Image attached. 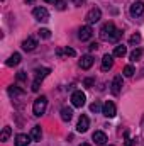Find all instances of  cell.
I'll return each mask as SVG.
<instances>
[{
  "label": "cell",
  "instance_id": "cell-36",
  "mask_svg": "<svg viewBox=\"0 0 144 146\" xmlns=\"http://www.w3.org/2000/svg\"><path fill=\"white\" fill-rule=\"evenodd\" d=\"M26 3H34V0H26Z\"/></svg>",
  "mask_w": 144,
  "mask_h": 146
},
{
  "label": "cell",
  "instance_id": "cell-34",
  "mask_svg": "<svg viewBox=\"0 0 144 146\" xmlns=\"http://www.w3.org/2000/svg\"><path fill=\"white\" fill-rule=\"evenodd\" d=\"M97 48H98V44H97V42H92V44H90V51H95Z\"/></svg>",
  "mask_w": 144,
  "mask_h": 146
},
{
  "label": "cell",
  "instance_id": "cell-4",
  "mask_svg": "<svg viewBox=\"0 0 144 146\" xmlns=\"http://www.w3.org/2000/svg\"><path fill=\"white\" fill-rule=\"evenodd\" d=\"M85 100H87V97H85V94H83L81 90H76V92H73V94H71V104H73V107L81 109V107L85 106Z\"/></svg>",
  "mask_w": 144,
  "mask_h": 146
},
{
  "label": "cell",
  "instance_id": "cell-7",
  "mask_svg": "<svg viewBox=\"0 0 144 146\" xmlns=\"http://www.w3.org/2000/svg\"><path fill=\"white\" fill-rule=\"evenodd\" d=\"M131 15L132 17H139V15H143L144 14V2H141V0H137V2H134L132 5H131Z\"/></svg>",
  "mask_w": 144,
  "mask_h": 146
},
{
  "label": "cell",
  "instance_id": "cell-1",
  "mask_svg": "<svg viewBox=\"0 0 144 146\" xmlns=\"http://www.w3.org/2000/svg\"><path fill=\"white\" fill-rule=\"evenodd\" d=\"M100 39L102 41H107V42H115V41H119L120 36H122V33L115 27V24L114 22H105L102 27H100Z\"/></svg>",
  "mask_w": 144,
  "mask_h": 146
},
{
  "label": "cell",
  "instance_id": "cell-8",
  "mask_svg": "<svg viewBox=\"0 0 144 146\" xmlns=\"http://www.w3.org/2000/svg\"><path fill=\"white\" fill-rule=\"evenodd\" d=\"M92 36H93V31H92L90 26H83V27H80V31H78V37H80L81 41H88V39H92Z\"/></svg>",
  "mask_w": 144,
  "mask_h": 146
},
{
  "label": "cell",
  "instance_id": "cell-24",
  "mask_svg": "<svg viewBox=\"0 0 144 146\" xmlns=\"http://www.w3.org/2000/svg\"><path fill=\"white\" fill-rule=\"evenodd\" d=\"M10 133H12V129H10L9 126H5V127H3V131H2L0 141H7V139H9V136H10Z\"/></svg>",
  "mask_w": 144,
  "mask_h": 146
},
{
  "label": "cell",
  "instance_id": "cell-33",
  "mask_svg": "<svg viewBox=\"0 0 144 146\" xmlns=\"http://www.w3.org/2000/svg\"><path fill=\"white\" fill-rule=\"evenodd\" d=\"M136 143H137L136 139H127L126 141V146H136Z\"/></svg>",
  "mask_w": 144,
  "mask_h": 146
},
{
  "label": "cell",
  "instance_id": "cell-21",
  "mask_svg": "<svg viewBox=\"0 0 144 146\" xmlns=\"http://www.w3.org/2000/svg\"><path fill=\"white\" fill-rule=\"evenodd\" d=\"M71 117H73V110L70 109V107H63V109H61V119H63L65 122H68Z\"/></svg>",
  "mask_w": 144,
  "mask_h": 146
},
{
  "label": "cell",
  "instance_id": "cell-17",
  "mask_svg": "<svg viewBox=\"0 0 144 146\" xmlns=\"http://www.w3.org/2000/svg\"><path fill=\"white\" fill-rule=\"evenodd\" d=\"M126 54H127V48H126L124 44L115 46V49H114V56H115V58H124Z\"/></svg>",
  "mask_w": 144,
  "mask_h": 146
},
{
  "label": "cell",
  "instance_id": "cell-38",
  "mask_svg": "<svg viewBox=\"0 0 144 146\" xmlns=\"http://www.w3.org/2000/svg\"><path fill=\"white\" fill-rule=\"evenodd\" d=\"M108 146H114V145H108Z\"/></svg>",
  "mask_w": 144,
  "mask_h": 146
},
{
  "label": "cell",
  "instance_id": "cell-32",
  "mask_svg": "<svg viewBox=\"0 0 144 146\" xmlns=\"http://www.w3.org/2000/svg\"><path fill=\"white\" fill-rule=\"evenodd\" d=\"M39 87H41L39 82H32V92H39Z\"/></svg>",
  "mask_w": 144,
  "mask_h": 146
},
{
  "label": "cell",
  "instance_id": "cell-3",
  "mask_svg": "<svg viewBox=\"0 0 144 146\" xmlns=\"http://www.w3.org/2000/svg\"><path fill=\"white\" fill-rule=\"evenodd\" d=\"M100 17H102V10H100L98 7H93V9H90V10L87 12L85 21H87L88 24H95V22L100 21Z\"/></svg>",
  "mask_w": 144,
  "mask_h": 146
},
{
  "label": "cell",
  "instance_id": "cell-16",
  "mask_svg": "<svg viewBox=\"0 0 144 146\" xmlns=\"http://www.w3.org/2000/svg\"><path fill=\"white\" fill-rule=\"evenodd\" d=\"M31 143V136L27 134H17L15 136V146H27Z\"/></svg>",
  "mask_w": 144,
  "mask_h": 146
},
{
  "label": "cell",
  "instance_id": "cell-2",
  "mask_svg": "<svg viewBox=\"0 0 144 146\" xmlns=\"http://www.w3.org/2000/svg\"><path fill=\"white\" fill-rule=\"evenodd\" d=\"M46 106H48V99L44 97V95H41V97H37L36 100H34V104H32V112H34V115H42L44 114V110H46Z\"/></svg>",
  "mask_w": 144,
  "mask_h": 146
},
{
  "label": "cell",
  "instance_id": "cell-22",
  "mask_svg": "<svg viewBox=\"0 0 144 146\" xmlns=\"http://www.w3.org/2000/svg\"><path fill=\"white\" fill-rule=\"evenodd\" d=\"M9 95L10 97H19V95H24V90H20L19 87H9Z\"/></svg>",
  "mask_w": 144,
  "mask_h": 146
},
{
  "label": "cell",
  "instance_id": "cell-15",
  "mask_svg": "<svg viewBox=\"0 0 144 146\" xmlns=\"http://www.w3.org/2000/svg\"><path fill=\"white\" fill-rule=\"evenodd\" d=\"M92 138H93V141H95L97 145H105V143H107V134H105L104 131H95Z\"/></svg>",
  "mask_w": 144,
  "mask_h": 146
},
{
  "label": "cell",
  "instance_id": "cell-37",
  "mask_svg": "<svg viewBox=\"0 0 144 146\" xmlns=\"http://www.w3.org/2000/svg\"><path fill=\"white\" fill-rule=\"evenodd\" d=\"M80 146H90V145H87V143H83V145H80Z\"/></svg>",
  "mask_w": 144,
  "mask_h": 146
},
{
  "label": "cell",
  "instance_id": "cell-27",
  "mask_svg": "<svg viewBox=\"0 0 144 146\" xmlns=\"http://www.w3.org/2000/svg\"><path fill=\"white\" fill-rule=\"evenodd\" d=\"M39 36L44 37V39H49V37H51V31H49V29H41V31H39Z\"/></svg>",
  "mask_w": 144,
  "mask_h": 146
},
{
  "label": "cell",
  "instance_id": "cell-5",
  "mask_svg": "<svg viewBox=\"0 0 144 146\" xmlns=\"http://www.w3.org/2000/svg\"><path fill=\"white\" fill-rule=\"evenodd\" d=\"M32 15L36 17V21H39V22H48L49 21V12L44 7H36L32 10Z\"/></svg>",
  "mask_w": 144,
  "mask_h": 146
},
{
  "label": "cell",
  "instance_id": "cell-28",
  "mask_svg": "<svg viewBox=\"0 0 144 146\" xmlns=\"http://www.w3.org/2000/svg\"><path fill=\"white\" fill-rule=\"evenodd\" d=\"M139 41H141V36H139V34H132V36L129 37V42H131V44H137Z\"/></svg>",
  "mask_w": 144,
  "mask_h": 146
},
{
  "label": "cell",
  "instance_id": "cell-12",
  "mask_svg": "<svg viewBox=\"0 0 144 146\" xmlns=\"http://www.w3.org/2000/svg\"><path fill=\"white\" fill-rule=\"evenodd\" d=\"M88 127H90V121H88V117H87V115H81V117L78 119L76 131H78V133H85Z\"/></svg>",
  "mask_w": 144,
  "mask_h": 146
},
{
  "label": "cell",
  "instance_id": "cell-10",
  "mask_svg": "<svg viewBox=\"0 0 144 146\" xmlns=\"http://www.w3.org/2000/svg\"><path fill=\"white\" fill-rule=\"evenodd\" d=\"M36 46H37L36 37H27L26 41H22V49H24V51H34Z\"/></svg>",
  "mask_w": 144,
  "mask_h": 146
},
{
  "label": "cell",
  "instance_id": "cell-20",
  "mask_svg": "<svg viewBox=\"0 0 144 146\" xmlns=\"http://www.w3.org/2000/svg\"><path fill=\"white\" fill-rule=\"evenodd\" d=\"M56 54H58V56H63V54H66V56H75L76 53H75V49H71V48H58V49H56Z\"/></svg>",
  "mask_w": 144,
  "mask_h": 146
},
{
  "label": "cell",
  "instance_id": "cell-30",
  "mask_svg": "<svg viewBox=\"0 0 144 146\" xmlns=\"http://www.w3.org/2000/svg\"><path fill=\"white\" fill-rule=\"evenodd\" d=\"M26 78H27L26 72H19L17 73V80H19V82H26Z\"/></svg>",
  "mask_w": 144,
  "mask_h": 146
},
{
  "label": "cell",
  "instance_id": "cell-6",
  "mask_svg": "<svg viewBox=\"0 0 144 146\" xmlns=\"http://www.w3.org/2000/svg\"><path fill=\"white\" fill-rule=\"evenodd\" d=\"M102 114H104L105 117H114V115L117 114L115 104H114V102H110V100H107V102L102 106Z\"/></svg>",
  "mask_w": 144,
  "mask_h": 146
},
{
  "label": "cell",
  "instance_id": "cell-23",
  "mask_svg": "<svg viewBox=\"0 0 144 146\" xmlns=\"http://www.w3.org/2000/svg\"><path fill=\"white\" fill-rule=\"evenodd\" d=\"M141 56H143V49L137 48V49H134L131 53V61H137V60H141Z\"/></svg>",
  "mask_w": 144,
  "mask_h": 146
},
{
  "label": "cell",
  "instance_id": "cell-29",
  "mask_svg": "<svg viewBox=\"0 0 144 146\" xmlns=\"http://www.w3.org/2000/svg\"><path fill=\"white\" fill-rule=\"evenodd\" d=\"M93 83H95V80H93V78H85V82H83V85H85L87 88H90Z\"/></svg>",
  "mask_w": 144,
  "mask_h": 146
},
{
  "label": "cell",
  "instance_id": "cell-13",
  "mask_svg": "<svg viewBox=\"0 0 144 146\" xmlns=\"http://www.w3.org/2000/svg\"><path fill=\"white\" fill-rule=\"evenodd\" d=\"M112 66H114V54H104V58H102V70L108 72Z\"/></svg>",
  "mask_w": 144,
  "mask_h": 146
},
{
  "label": "cell",
  "instance_id": "cell-14",
  "mask_svg": "<svg viewBox=\"0 0 144 146\" xmlns=\"http://www.w3.org/2000/svg\"><path fill=\"white\" fill-rule=\"evenodd\" d=\"M34 73H36V75H34V76H36V78H34V82H39V83H41V82H42V80L51 73V68H36V72H34Z\"/></svg>",
  "mask_w": 144,
  "mask_h": 146
},
{
  "label": "cell",
  "instance_id": "cell-9",
  "mask_svg": "<svg viewBox=\"0 0 144 146\" xmlns=\"http://www.w3.org/2000/svg\"><path fill=\"white\" fill-rule=\"evenodd\" d=\"M110 90H112L114 95H119V94H120V90H122V76H120V75H117V76L112 80V88H110Z\"/></svg>",
  "mask_w": 144,
  "mask_h": 146
},
{
  "label": "cell",
  "instance_id": "cell-11",
  "mask_svg": "<svg viewBox=\"0 0 144 146\" xmlns=\"http://www.w3.org/2000/svg\"><path fill=\"white\" fill-rule=\"evenodd\" d=\"M78 65H80L81 70H90L92 65H93V58H92L90 54H85V56H81V60H80Z\"/></svg>",
  "mask_w": 144,
  "mask_h": 146
},
{
  "label": "cell",
  "instance_id": "cell-35",
  "mask_svg": "<svg viewBox=\"0 0 144 146\" xmlns=\"http://www.w3.org/2000/svg\"><path fill=\"white\" fill-rule=\"evenodd\" d=\"M44 2H48V3H56L58 0H44Z\"/></svg>",
  "mask_w": 144,
  "mask_h": 146
},
{
  "label": "cell",
  "instance_id": "cell-26",
  "mask_svg": "<svg viewBox=\"0 0 144 146\" xmlns=\"http://www.w3.org/2000/svg\"><path fill=\"white\" fill-rule=\"evenodd\" d=\"M54 7H56L58 10H65V9H66V2H65V0H58V2L54 3Z\"/></svg>",
  "mask_w": 144,
  "mask_h": 146
},
{
  "label": "cell",
  "instance_id": "cell-31",
  "mask_svg": "<svg viewBox=\"0 0 144 146\" xmlns=\"http://www.w3.org/2000/svg\"><path fill=\"white\" fill-rule=\"evenodd\" d=\"M90 110H92V112H98V110H100V104H97V102H93V104L90 106Z\"/></svg>",
  "mask_w": 144,
  "mask_h": 146
},
{
  "label": "cell",
  "instance_id": "cell-19",
  "mask_svg": "<svg viewBox=\"0 0 144 146\" xmlns=\"http://www.w3.org/2000/svg\"><path fill=\"white\" fill-rule=\"evenodd\" d=\"M20 63V54L19 53H14L9 60H7V66H17Z\"/></svg>",
  "mask_w": 144,
  "mask_h": 146
},
{
  "label": "cell",
  "instance_id": "cell-18",
  "mask_svg": "<svg viewBox=\"0 0 144 146\" xmlns=\"http://www.w3.org/2000/svg\"><path fill=\"white\" fill-rule=\"evenodd\" d=\"M41 136H42L41 126H34L32 131H31V139H32V141H41Z\"/></svg>",
  "mask_w": 144,
  "mask_h": 146
},
{
  "label": "cell",
  "instance_id": "cell-25",
  "mask_svg": "<svg viewBox=\"0 0 144 146\" xmlns=\"http://www.w3.org/2000/svg\"><path fill=\"white\" fill-rule=\"evenodd\" d=\"M124 75H126V76H132V75H134V66H132V65H127V66L124 68Z\"/></svg>",
  "mask_w": 144,
  "mask_h": 146
}]
</instances>
